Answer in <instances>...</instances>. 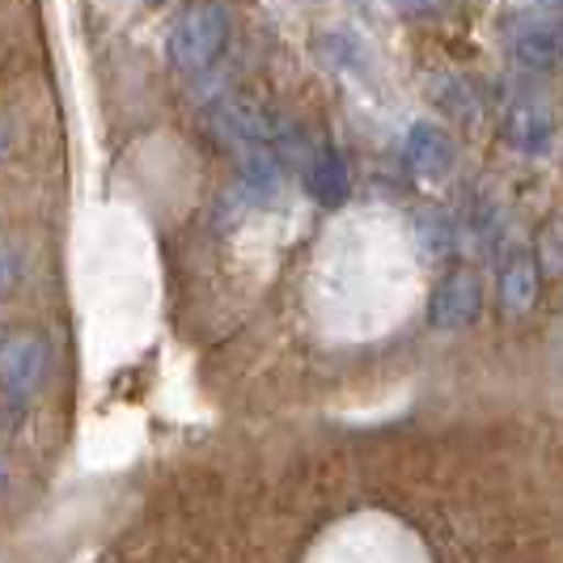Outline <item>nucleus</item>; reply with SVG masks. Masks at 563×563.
Returning a JSON list of instances; mask_svg holds the SVG:
<instances>
[{
  "mask_svg": "<svg viewBox=\"0 0 563 563\" xmlns=\"http://www.w3.org/2000/svg\"><path fill=\"white\" fill-rule=\"evenodd\" d=\"M229 43V9L221 4H191L183 9L166 34L169 64L178 73H203Z\"/></svg>",
  "mask_w": 563,
  "mask_h": 563,
  "instance_id": "1",
  "label": "nucleus"
},
{
  "mask_svg": "<svg viewBox=\"0 0 563 563\" xmlns=\"http://www.w3.org/2000/svg\"><path fill=\"white\" fill-rule=\"evenodd\" d=\"M52 373V347L43 335H9L0 339V386L9 395H34Z\"/></svg>",
  "mask_w": 563,
  "mask_h": 563,
  "instance_id": "3",
  "label": "nucleus"
},
{
  "mask_svg": "<svg viewBox=\"0 0 563 563\" xmlns=\"http://www.w3.org/2000/svg\"><path fill=\"white\" fill-rule=\"evenodd\" d=\"M208 128L217 132V141L238 148V153H254V148L272 144V119L251 102H238V98H221L208 111Z\"/></svg>",
  "mask_w": 563,
  "mask_h": 563,
  "instance_id": "5",
  "label": "nucleus"
},
{
  "mask_svg": "<svg viewBox=\"0 0 563 563\" xmlns=\"http://www.w3.org/2000/svg\"><path fill=\"white\" fill-rule=\"evenodd\" d=\"M505 141L530 157L551 148L555 114H551V102L542 93H512V102L505 107Z\"/></svg>",
  "mask_w": 563,
  "mask_h": 563,
  "instance_id": "4",
  "label": "nucleus"
},
{
  "mask_svg": "<svg viewBox=\"0 0 563 563\" xmlns=\"http://www.w3.org/2000/svg\"><path fill=\"white\" fill-rule=\"evenodd\" d=\"M306 183H310V196L327 208H339L352 196V174H347V162L339 157V148L322 144L313 148L310 166H306Z\"/></svg>",
  "mask_w": 563,
  "mask_h": 563,
  "instance_id": "9",
  "label": "nucleus"
},
{
  "mask_svg": "<svg viewBox=\"0 0 563 563\" xmlns=\"http://www.w3.org/2000/svg\"><path fill=\"white\" fill-rule=\"evenodd\" d=\"M508 52L526 73H551L560 64V22H555V13H547V9L530 13L521 26L512 30Z\"/></svg>",
  "mask_w": 563,
  "mask_h": 563,
  "instance_id": "6",
  "label": "nucleus"
},
{
  "mask_svg": "<svg viewBox=\"0 0 563 563\" xmlns=\"http://www.w3.org/2000/svg\"><path fill=\"white\" fill-rule=\"evenodd\" d=\"M18 280H22V258L0 246V301L13 292V284H18Z\"/></svg>",
  "mask_w": 563,
  "mask_h": 563,
  "instance_id": "10",
  "label": "nucleus"
},
{
  "mask_svg": "<svg viewBox=\"0 0 563 563\" xmlns=\"http://www.w3.org/2000/svg\"><path fill=\"white\" fill-rule=\"evenodd\" d=\"M402 162L416 169V174H423V178H441L453 166L450 132L441 123H428V119L411 123V132L402 141Z\"/></svg>",
  "mask_w": 563,
  "mask_h": 563,
  "instance_id": "7",
  "label": "nucleus"
},
{
  "mask_svg": "<svg viewBox=\"0 0 563 563\" xmlns=\"http://www.w3.org/2000/svg\"><path fill=\"white\" fill-rule=\"evenodd\" d=\"M538 292H542V263H538V254H512L505 263V272H500V306L508 313H530L538 306Z\"/></svg>",
  "mask_w": 563,
  "mask_h": 563,
  "instance_id": "8",
  "label": "nucleus"
},
{
  "mask_svg": "<svg viewBox=\"0 0 563 563\" xmlns=\"http://www.w3.org/2000/svg\"><path fill=\"white\" fill-rule=\"evenodd\" d=\"M479 313H483V280L479 272H471V267L450 272L445 280L432 288V297H428V322L437 331H466Z\"/></svg>",
  "mask_w": 563,
  "mask_h": 563,
  "instance_id": "2",
  "label": "nucleus"
}]
</instances>
